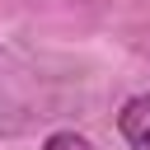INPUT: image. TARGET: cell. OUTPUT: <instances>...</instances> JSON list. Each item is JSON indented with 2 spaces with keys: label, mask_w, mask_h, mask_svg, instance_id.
<instances>
[{
  "label": "cell",
  "mask_w": 150,
  "mask_h": 150,
  "mask_svg": "<svg viewBox=\"0 0 150 150\" xmlns=\"http://www.w3.org/2000/svg\"><path fill=\"white\" fill-rule=\"evenodd\" d=\"M117 127H122V136H127L131 150H150V94L127 98L122 112H117Z\"/></svg>",
  "instance_id": "obj_1"
},
{
  "label": "cell",
  "mask_w": 150,
  "mask_h": 150,
  "mask_svg": "<svg viewBox=\"0 0 150 150\" xmlns=\"http://www.w3.org/2000/svg\"><path fill=\"white\" fill-rule=\"evenodd\" d=\"M47 150H94L80 131H56V136H47Z\"/></svg>",
  "instance_id": "obj_2"
}]
</instances>
